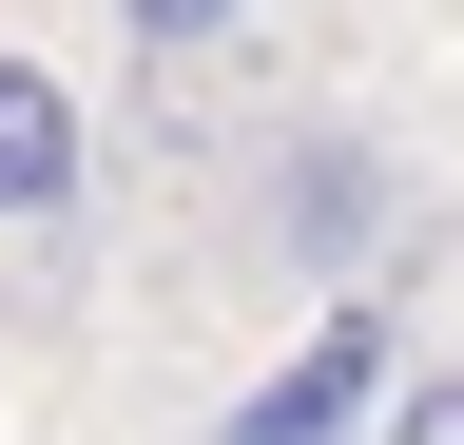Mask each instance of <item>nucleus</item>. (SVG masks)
I'll return each instance as SVG.
<instances>
[{
  "label": "nucleus",
  "instance_id": "39448f33",
  "mask_svg": "<svg viewBox=\"0 0 464 445\" xmlns=\"http://www.w3.org/2000/svg\"><path fill=\"white\" fill-rule=\"evenodd\" d=\"M368 445H464V368H406V387H387V426H368Z\"/></svg>",
  "mask_w": 464,
  "mask_h": 445
},
{
  "label": "nucleus",
  "instance_id": "f03ea898",
  "mask_svg": "<svg viewBox=\"0 0 464 445\" xmlns=\"http://www.w3.org/2000/svg\"><path fill=\"white\" fill-rule=\"evenodd\" d=\"M368 426H387V310H329L310 349H290L252 407L213 426V445H368Z\"/></svg>",
  "mask_w": 464,
  "mask_h": 445
},
{
  "label": "nucleus",
  "instance_id": "20e7f679",
  "mask_svg": "<svg viewBox=\"0 0 464 445\" xmlns=\"http://www.w3.org/2000/svg\"><path fill=\"white\" fill-rule=\"evenodd\" d=\"M232 20H271V0H116V39H136V59H213Z\"/></svg>",
  "mask_w": 464,
  "mask_h": 445
},
{
  "label": "nucleus",
  "instance_id": "f257e3e1",
  "mask_svg": "<svg viewBox=\"0 0 464 445\" xmlns=\"http://www.w3.org/2000/svg\"><path fill=\"white\" fill-rule=\"evenodd\" d=\"M252 233H271L290 271H368V252L406 233V175H387L368 136H290V155H271V194H252Z\"/></svg>",
  "mask_w": 464,
  "mask_h": 445
},
{
  "label": "nucleus",
  "instance_id": "7ed1b4c3",
  "mask_svg": "<svg viewBox=\"0 0 464 445\" xmlns=\"http://www.w3.org/2000/svg\"><path fill=\"white\" fill-rule=\"evenodd\" d=\"M78 175H97V117H78V78H58V59H0V233L78 213Z\"/></svg>",
  "mask_w": 464,
  "mask_h": 445
}]
</instances>
